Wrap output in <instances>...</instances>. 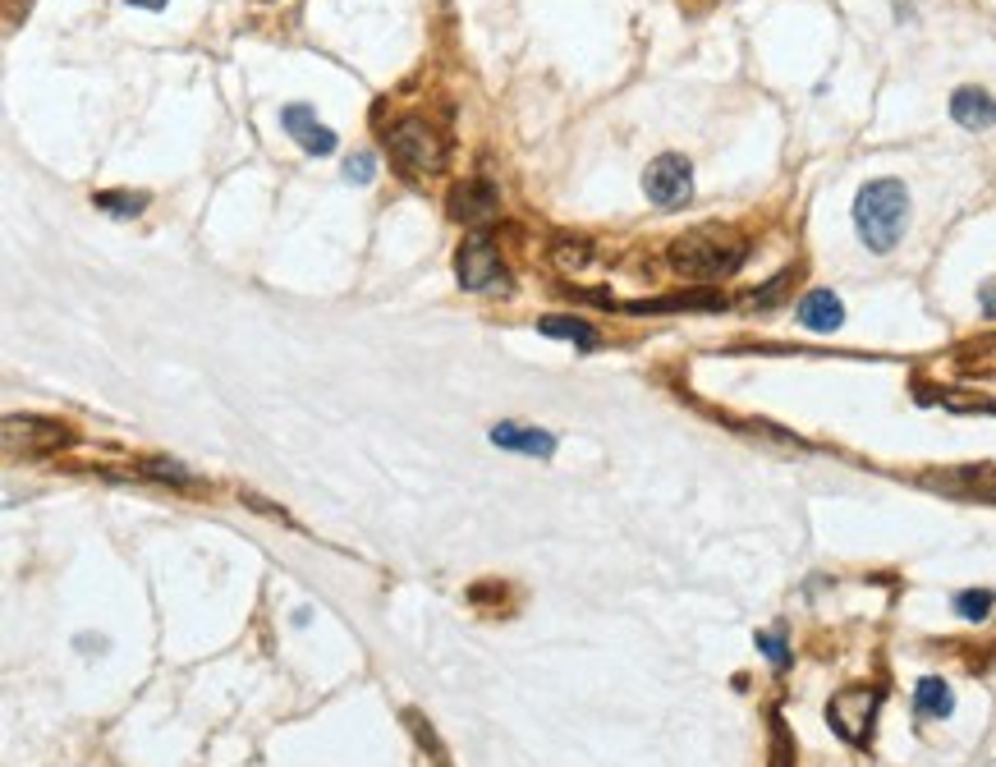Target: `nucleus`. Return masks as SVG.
Returning a JSON list of instances; mask_svg holds the SVG:
<instances>
[{"instance_id":"nucleus-1","label":"nucleus","mask_w":996,"mask_h":767,"mask_svg":"<svg viewBox=\"0 0 996 767\" xmlns=\"http://www.w3.org/2000/svg\"><path fill=\"white\" fill-rule=\"evenodd\" d=\"M909 225V189L900 180H873L863 184L855 198V231L863 239V248L873 253H891L900 244Z\"/></svg>"},{"instance_id":"nucleus-2","label":"nucleus","mask_w":996,"mask_h":767,"mask_svg":"<svg viewBox=\"0 0 996 767\" xmlns=\"http://www.w3.org/2000/svg\"><path fill=\"white\" fill-rule=\"evenodd\" d=\"M744 253H749V248H744L739 235L708 225V231H689V235H680L671 244V267L680 276L708 285V281H721V276H735Z\"/></svg>"},{"instance_id":"nucleus-3","label":"nucleus","mask_w":996,"mask_h":767,"mask_svg":"<svg viewBox=\"0 0 996 767\" xmlns=\"http://www.w3.org/2000/svg\"><path fill=\"white\" fill-rule=\"evenodd\" d=\"M386 148L400 161V171H409V175L446 171V138H441L437 124H427L419 115H409L396 124V129H386Z\"/></svg>"},{"instance_id":"nucleus-4","label":"nucleus","mask_w":996,"mask_h":767,"mask_svg":"<svg viewBox=\"0 0 996 767\" xmlns=\"http://www.w3.org/2000/svg\"><path fill=\"white\" fill-rule=\"evenodd\" d=\"M70 442V432L55 419H33V413H10L0 423V446H5L10 460H37V455H51Z\"/></svg>"},{"instance_id":"nucleus-5","label":"nucleus","mask_w":996,"mask_h":767,"mask_svg":"<svg viewBox=\"0 0 996 767\" xmlns=\"http://www.w3.org/2000/svg\"><path fill=\"white\" fill-rule=\"evenodd\" d=\"M877 703H882V694L873 685H845L841 694H832V703H826V721H832V731L841 740L863 744L868 731H873Z\"/></svg>"},{"instance_id":"nucleus-6","label":"nucleus","mask_w":996,"mask_h":767,"mask_svg":"<svg viewBox=\"0 0 996 767\" xmlns=\"http://www.w3.org/2000/svg\"><path fill=\"white\" fill-rule=\"evenodd\" d=\"M643 194H648L657 207L675 212V207H684L694 198V165L680 152H661L648 171H643Z\"/></svg>"},{"instance_id":"nucleus-7","label":"nucleus","mask_w":996,"mask_h":767,"mask_svg":"<svg viewBox=\"0 0 996 767\" xmlns=\"http://www.w3.org/2000/svg\"><path fill=\"white\" fill-rule=\"evenodd\" d=\"M923 487L956 496V502H992L996 506V465H956V469H932L919 479Z\"/></svg>"},{"instance_id":"nucleus-8","label":"nucleus","mask_w":996,"mask_h":767,"mask_svg":"<svg viewBox=\"0 0 996 767\" xmlns=\"http://www.w3.org/2000/svg\"><path fill=\"white\" fill-rule=\"evenodd\" d=\"M455 276H460L464 289H491L506 281V262L496 253V244L473 235L460 244V253H455Z\"/></svg>"},{"instance_id":"nucleus-9","label":"nucleus","mask_w":996,"mask_h":767,"mask_svg":"<svg viewBox=\"0 0 996 767\" xmlns=\"http://www.w3.org/2000/svg\"><path fill=\"white\" fill-rule=\"evenodd\" d=\"M281 129L299 143V148L308 157H326V152H336V134L326 129V124L318 120L313 107H303V101H289V107L281 111Z\"/></svg>"},{"instance_id":"nucleus-10","label":"nucleus","mask_w":996,"mask_h":767,"mask_svg":"<svg viewBox=\"0 0 996 767\" xmlns=\"http://www.w3.org/2000/svg\"><path fill=\"white\" fill-rule=\"evenodd\" d=\"M501 212V194L491 189L487 180H464L460 189L450 194V217L464 221V225H487Z\"/></svg>"},{"instance_id":"nucleus-11","label":"nucleus","mask_w":996,"mask_h":767,"mask_svg":"<svg viewBox=\"0 0 996 767\" xmlns=\"http://www.w3.org/2000/svg\"><path fill=\"white\" fill-rule=\"evenodd\" d=\"M950 120H956L960 129L983 134V129L996 124V97L983 92V88H960L956 97H950Z\"/></svg>"},{"instance_id":"nucleus-12","label":"nucleus","mask_w":996,"mask_h":767,"mask_svg":"<svg viewBox=\"0 0 996 767\" xmlns=\"http://www.w3.org/2000/svg\"><path fill=\"white\" fill-rule=\"evenodd\" d=\"M799 322L808 331H836L845 322V304L832 295V289H813V295L799 299Z\"/></svg>"},{"instance_id":"nucleus-13","label":"nucleus","mask_w":996,"mask_h":767,"mask_svg":"<svg viewBox=\"0 0 996 767\" xmlns=\"http://www.w3.org/2000/svg\"><path fill=\"white\" fill-rule=\"evenodd\" d=\"M491 442L506 446V450L543 455V460L556 450V437H551V432H543V428H519V423H496V428H491Z\"/></svg>"},{"instance_id":"nucleus-14","label":"nucleus","mask_w":996,"mask_h":767,"mask_svg":"<svg viewBox=\"0 0 996 767\" xmlns=\"http://www.w3.org/2000/svg\"><path fill=\"white\" fill-rule=\"evenodd\" d=\"M914 708H919V717H950V708H956V694H950L946 680L923 676L919 690H914Z\"/></svg>"},{"instance_id":"nucleus-15","label":"nucleus","mask_w":996,"mask_h":767,"mask_svg":"<svg viewBox=\"0 0 996 767\" xmlns=\"http://www.w3.org/2000/svg\"><path fill=\"white\" fill-rule=\"evenodd\" d=\"M537 331H543V336L574 341V345H584V349H593V345H597V331H593L584 318H543V322H537Z\"/></svg>"},{"instance_id":"nucleus-16","label":"nucleus","mask_w":996,"mask_h":767,"mask_svg":"<svg viewBox=\"0 0 996 767\" xmlns=\"http://www.w3.org/2000/svg\"><path fill=\"white\" fill-rule=\"evenodd\" d=\"M551 258H556L560 272H584L588 258H593V244H588V239H560V244L551 248Z\"/></svg>"},{"instance_id":"nucleus-17","label":"nucleus","mask_w":996,"mask_h":767,"mask_svg":"<svg viewBox=\"0 0 996 767\" xmlns=\"http://www.w3.org/2000/svg\"><path fill=\"white\" fill-rule=\"evenodd\" d=\"M97 212H111V217H142L148 207V194H92Z\"/></svg>"},{"instance_id":"nucleus-18","label":"nucleus","mask_w":996,"mask_h":767,"mask_svg":"<svg viewBox=\"0 0 996 767\" xmlns=\"http://www.w3.org/2000/svg\"><path fill=\"white\" fill-rule=\"evenodd\" d=\"M992 603H996V597H992L987 589H969V593L956 597V611H960L964 620H987V616H992Z\"/></svg>"},{"instance_id":"nucleus-19","label":"nucleus","mask_w":996,"mask_h":767,"mask_svg":"<svg viewBox=\"0 0 996 767\" xmlns=\"http://www.w3.org/2000/svg\"><path fill=\"white\" fill-rule=\"evenodd\" d=\"M790 281H795V272H781L772 285H762V289H754V295L749 299H744V304H749V308H772L781 295H785V289H790Z\"/></svg>"},{"instance_id":"nucleus-20","label":"nucleus","mask_w":996,"mask_h":767,"mask_svg":"<svg viewBox=\"0 0 996 767\" xmlns=\"http://www.w3.org/2000/svg\"><path fill=\"white\" fill-rule=\"evenodd\" d=\"M345 180H349V184H372V180H377V157H372V152L349 157V161H345Z\"/></svg>"},{"instance_id":"nucleus-21","label":"nucleus","mask_w":996,"mask_h":767,"mask_svg":"<svg viewBox=\"0 0 996 767\" xmlns=\"http://www.w3.org/2000/svg\"><path fill=\"white\" fill-rule=\"evenodd\" d=\"M942 405L956 409V413H996V400H987V396H956V391L942 396Z\"/></svg>"},{"instance_id":"nucleus-22","label":"nucleus","mask_w":996,"mask_h":767,"mask_svg":"<svg viewBox=\"0 0 996 767\" xmlns=\"http://www.w3.org/2000/svg\"><path fill=\"white\" fill-rule=\"evenodd\" d=\"M758 648L776 661V667H790V648H785L781 634H758Z\"/></svg>"},{"instance_id":"nucleus-23","label":"nucleus","mask_w":996,"mask_h":767,"mask_svg":"<svg viewBox=\"0 0 996 767\" xmlns=\"http://www.w3.org/2000/svg\"><path fill=\"white\" fill-rule=\"evenodd\" d=\"M148 473H157V479H175V483H194L189 469H184V465H165V460H152Z\"/></svg>"},{"instance_id":"nucleus-24","label":"nucleus","mask_w":996,"mask_h":767,"mask_svg":"<svg viewBox=\"0 0 996 767\" xmlns=\"http://www.w3.org/2000/svg\"><path fill=\"white\" fill-rule=\"evenodd\" d=\"M979 304H983V313H987V318H996V276L979 289Z\"/></svg>"},{"instance_id":"nucleus-25","label":"nucleus","mask_w":996,"mask_h":767,"mask_svg":"<svg viewBox=\"0 0 996 767\" xmlns=\"http://www.w3.org/2000/svg\"><path fill=\"white\" fill-rule=\"evenodd\" d=\"M134 10H165V0H129Z\"/></svg>"}]
</instances>
